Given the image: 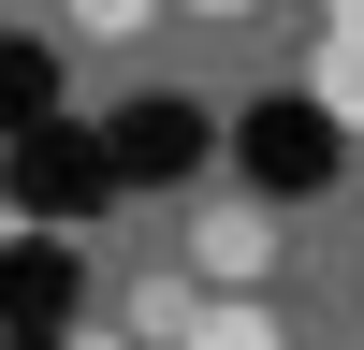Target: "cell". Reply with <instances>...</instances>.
I'll return each mask as SVG.
<instances>
[{
  "mask_svg": "<svg viewBox=\"0 0 364 350\" xmlns=\"http://www.w3.org/2000/svg\"><path fill=\"white\" fill-rule=\"evenodd\" d=\"M277 277V219L262 204H204L190 219V292H262Z\"/></svg>",
  "mask_w": 364,
  "mask_h": 350,
  "instance_id": "cell-1",
  "label": "cell"
},
{
  "mask_svg": "<svg viewBox=\"0 0 364 350\" xmlns=\"http://www.w3.org/2000/svg\"><path fill=\"white\" fill-rule=\"evenodd\" d=\"M175 350H277V307H262V292H204V307L175 321Z\"/></svg>",
  "mask_w": 364,
  "mask_h": 350,
  "instance_id": "cell-2",
  "label": "cell"
},
{
  "mask_svg": "<svg viewBox=\"0 0 364 350\" xmlns=\"http://www.w3.org/2000/svg\"><path fill=\"white\" fill-rule=\"evenodd\" d=\"M204 307V292H190V262H146V277H132V321H117V336H132V350H175V321H190Z\"/></svg>",
  "mask_w": 364,
  "mask_h": 350,
  "instance_id": "cell-3",
  "label": "cell"
},
{
  "mask_svg": "<svg viewBox=\"0 0 364 350\" xmlns=\"http://www.w3.org/2000/svg\"><path fill=\"white\" fill-rule=\"evenodd\" d=\"M306 102L336 117V132H364V44H336V29H321V44H306Z\"/></svg>",
  "mask_w": 364,
  "mask_h": 350,
  "instance_id": "cell-4",
  "label": "cell"
},
{
  "mask_svg": "<svg viewBox=\"0 0 364 350\" xmlns=\"http://www.w3.org/2000/svg\"><path fill=\"white\" fill-rule=\"evenodd\" d=\"M58 15H73V44H146L161 0H58Z\"/></svg>",
  "mask_w": 364,
  "mask_h": 350,
  "instance_id": "cell-5",
  "label": "cell"
},
{
  "mask_svg": "<svg viewBox=\"0 0 364 350\" xmlns=\"http://www.w3.org/2000/svg\"><path fill=\"white\" fill-rule=\"evenodd\" d=\"M321 29H336V44H364V0H321Z\"/></svg>",
  "mask_w": 364,
  "mask_h": 350,
  "instance_id": "cell-6",
  "label": "cell"
},
{
  "mask_svg": "<svg viewBox=\"0 0 364 350\" xmlns=\"http://www.w3.org/2000/svg\"><path fill=\"white\" fill-rule=\"evenodd\" d=\"M190 15H204V29H233V15H262V0H190Z\"/></svg>",
  "mask_w": 364,
  "mask_h": 350,
  "instance_id": "cell-7",
  "label": "cell"
},
{
  "mask_svg": "<svg viewBox=\"0 0 364 350\" xmlns=\"http://www.w3.org/2000/svg\"><path fill=\"white\" fill-rule=\"evenodd\" d=\"M73 350H132V336H73Z\"/></svg>",
  "mask_w": 364,
  "mask_h": 350,
  "instance_id": "cell-8",
  "label": "cell"
}]
</instances>
